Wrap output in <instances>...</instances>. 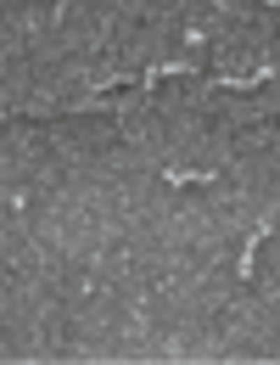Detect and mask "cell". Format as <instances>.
<instances>
[{
    "instance_id": "1",
    "label": "cell",
    "mask_w": 280,
    "mask_h": 365,
    "mask_svg": "<svg viewBox=\"0 0 280 365\" xmlns=\"http://www.w3.org/2000/svg\"><path fill=\"white\" fill-rule=\"evenodd\" d=\"M163 180H168V186H207V180H213V174H185V169H168Z\"/></svg>"
}]
</instances>
